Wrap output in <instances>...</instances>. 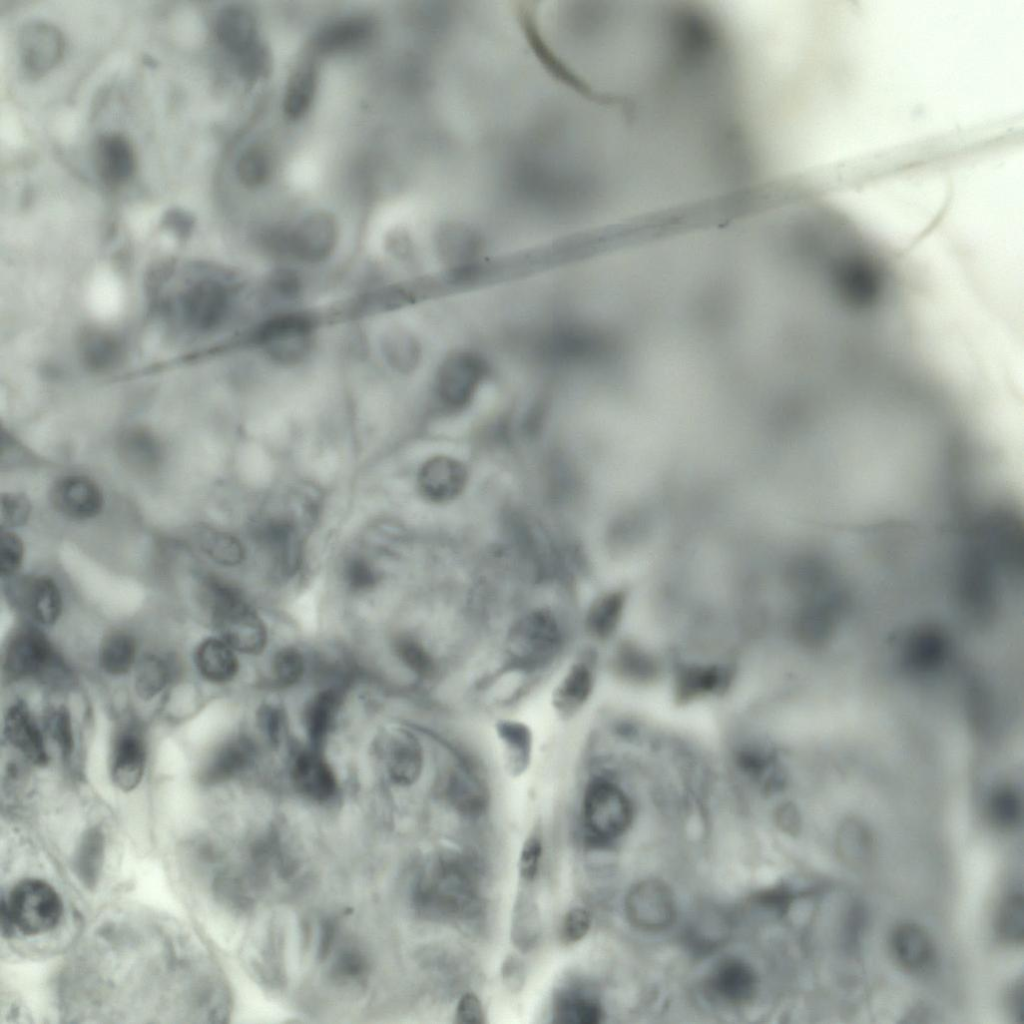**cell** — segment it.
Wrapping results in <instances>:
<instances>
[{
  "instance_id": "obj_37",
  "label": "cell",
  "mask_w": 1024,
  "mask_h": 1024,
  "mask_svg": "<svg viewBox=\"0 0 1024 1024\" xmlns=\"http://www.w3.org/2000/svg\"><path fill=\"white\" fill-rule=\"evenodd\" d=\"M624 597L613 592L596 599L585 617V628L595 641H608L616 632L621 621Z\"/></svg>"
},
{
  "instance_id": "obj_27",
  "label": "cell",
  "mask_w": 1024,
  "mask_h": 1024,
  "mask_svg": "<svg viewBox=\"0 0 1024 1024\" xmlns=\"http://www.w3.org/2000/svg\"><path fill=\"white\" fill-rule=\"evenodd\" d=\"M891 949L897 962L911 972L926 970L935 956L929 935L914 923H903L895 928L891 935Z\"/></svg>"
},
{
  "instance_id": "obj_55",
  "label": "cell",
  "mask_w": 1024,
  "mask_h": 1024,
  "mask_svg": "<svg viewBox=\"0 0 1024 1024\" xmlns=\"http://www.w3.org/2000/svg\"><path fill=\"white\" fill-rule=\"evenodd\" d=\"M542 855V841L537 834H531L525 840L519 857L518 871L520 878L530 883L534 880Z\"/></svg>"
},
{
  "instance_id": "obj_19",
  "label": "cell",
  "mask_w": 1024,
  "mask_h": 1024,
  "mask_svg": "<svg viewBox=\"0 0 1024 1024\" xmlns=\"http://www.w3.org/2000/svg\"><path fill=\"white\" fill-rule=\"evenodd\" d=\"M9 591L15 601L25 607L38 623L52 625L59 619L63 607L62 595L52 578H20L11 583Z\"/></svg>"
},
{
  "instance_id": "obj_36",
  "label": "cell",
  "mask_w": 1024,
  "mask_h": 1024,
  "mask_svg": "<svg viewBox=\"0 0 1024 1024\" xmlns=\"http://www.w3.org/2000/svg\"><path fill=\"white\" fill-rule=\"evenodd\" d=\"M836 846L841 860L855 868L868 864L873 855L871 832L866 825L856 819H847L840 825Z\"/></svg>"
},
{
  "instance_id": "obj_59",
  "label": "cell",
  "mask_w": 1024,
  "mask_h": 1024,
  "mask_svg": "<svg viewBox=\"0 0 1024 1024\" xmlns=\"http://www.w3.org/2000/svg\"><path fill=\"white\" fill-rule=\"evenodd\" d=\"M258 719L262 730L270 742L278 744L283 728V714L281 710L275 706H264L259 711Z\"/></svg>"
},
{
  "instance_id": "obj_16",
  "label": "cell",
  "mask_w": 1024,
  "mask_h": 1024,
  "mask_svg": "<svg viewBox=\"0 0 1024 1024\" xmlns=\"http://www.w3.org/2000/svg\"><path fill=\"white\" fill-rule=\"evenodd\" d=\"M467 480L468 472L464 464L444 455L426 460L417 475L421 495L433 503H446L458 497Z\"/></svg>"
},
{
  "instance_id": "obj_8",
  "label": "cell",
  "mask_w": 1024,
  "mask_h": 1024,
  "mask_svg": "<svg viewBox=\"0 0 1024 1024\" xmlns=\"http://www.w3.org/2000/svg\"><path fill=\"white\" fill-rule=\"evenodd\" d=\"M338 240L339 227L334 216L326 211H314L284 230L282 251L299 262L319 264L332 256Z\"/></svg>"
},
{
  "instance_id": "obj_17",
  "label": "cell",
  "mask_w": 1024,
  "mask_h": 1024,
  "mask_svg": "<svg viewBox=\"0 0 1024 1024\" xmlns=\"http://www.w3.org/2000/svg\"><path fill=\"white\" fill-rule=\"evenodd\" d=\"M483 374L481 361L469 354H456L447 359L437 376L440 400L451 408L465 406L472 398Z\"/></svg>"
},
{
  "instance_id": "obj_38",
  "label": "cell",
  "mask_w": 1024,
  "mask_h": 1024,
  "mask_svg": "<svg viewBox=\"0 0 1024 1024\" xmlns=\"http://www.w3.org/2000/svg\"><path fill=\"white\" fill-rule=\"evenodd\" d=\"M136 655L137 644L134 637L123 631H115L101 642L99 664L107 674L121 676L135 666Z\"/></svg>"
},
{
  "instance_id": "obj_28",
  "label": "cell",
  "mask_w": 1024,
  "mask_h": 1024,
  "mask_svg": "<svg viewBox=\"0 0 1024 1024\" xmlns=\"http://www.w3.org/2000/svg\"><path fill=\"white\" fill-rule=\"evenodd\" d=\"M215 32L220 44L234 56L260 41L254 15L238 5L227 6L219 12Z\"/></svg>"
},
{
  "instance_id": "obj_50",
  "label": "cell",
  "mask_w": 1024,
  "mask_h": 1024,
  "mask_svg": "<svg viewBox=\"0 0 1024 1024\" xmlns=\"http://www.w3.org/2000/svg\"><path fill=\"white\" fill-rule=\"evenodd\" d=\"M45 728L64 757L74 750V735L71 717L64 706L49 708L45 714Z\"/></svg>"
},
{
  "instance_id": "obj_18",
  "label": "cell",
  "mask_w": 1024,
  "mask_h": 1024,
  "mask_svg": "<svg viewBox=\"0 0 1024 1024\" xmlns=\"http://www.w3.org/2000/svg\"><path fill=\"white\" fill-rule=\"evenodd\" d=\"M494 733L505 773L512 778L525 775L534 758L535 736L532 728L522 720L502 717L495 721Z\"/></svg>"
},
{
  "instance_id": "obj_53",
  "label": "cell",
  "mask_w": 1024,
  "mask_h": 1024,
  "mask_svg": "<svg viewBox=\"0 0 1024 1024\" xmlns=\"http://www.w3.org/2000/svg\"><path fill=\"white\" fill-rule=\"evenodd\" d=\"M24 557V546L21 539L9 530L1 532L0 539V572L2 578H10L21 567Z\"/></svg>"
},
{
  "instance_id": "obj_15",
  "label": "cell",
  "mask_w": 1024,
  "mask_h": 1024,
  "mask_svg": "<svg viewBox=\"0 0 1024 1024\" xmlns=\"http://www.w3.org/2000/svg\"><path fill=\"white\" fill-rule=\"evenodd\" d=\"M50 501L56 511L74 520L94 518L104 505L100 487L82 475H68L58 479L50 490Z\"/></svg>"
},
{
  "instance_id": "obj_6",
  "label": "cell",
  "mask_w": 1024,
  "mask_h": 1024,
  "mask_svg": "<svg viewBox=\"0 0 1024 1024\" xmlns=\"http://www.w3.org/2000/svg\"><path fill=\"white\" fill-rule=\"evenodd\" d=\"M316 321L305 312L281 313L261 323L254 342L274 363L293 366L303 362L314 344Z\"/></svg>"
},
{
  "instance_id": "obj_1",
  "label": "cell",
  "mask_w": 1024,
  "mask_h": 1024,
  "mask_svg": "<svg viewBox=\"0 0 1024 1024\" xmlns=\"http://www.w3.org/2000/svg\"><path fill=\"white\" fill-rule=\"evenodd\" d=\"M200 599L220 638L229 646L247 654L263 650L267 641L265 625L235 586L207 577L201 583Z\"/></svg>"
},
{
  "instance_id": "obj_35",
  "label": "cell",
  "mask_w": 1024,
  "mask_h": 1024,
  "mask_svg": "<svg viewBox=\"0 0 1024 1024\" xmlns=\"http://www.w3.org/2000/svg\"><path fill=\"white\" fill-rule=\"evenodd\" d=\"M341 702V693L336 689H325L315 695L307 704L304 724L310 747L321 750Z\"/></svg>"
},
{
  "instance_id": "obj_25",
  "label": "cell",
  "mask_w": 1024,
  "mask_h": 1024,
  "mask_svg": "<svg viewBox=\"0 0 1024 1024\" xmlns=\"http://www.w3.org/2000/svg\"><path fill=\"white\" fill-rule=\"evenodd\" d=\"M375 32L372 18L348 16L324 26L315 36L314 48L324 54L352 50L368 43Z\"/></svg>"
},
{
  "instance_id": "obj_13",
  "label": "cell",
  "mask_w": 1024,
  "mask_h": 1024,
  "mask_svg": "<svg viewBox=\"0 0 1024 1024\" xmlns=\"http://www.w3.org/2000/svg\"><path fill=\"white\" fill-rule=\"evenodd\" d=\"M594 687V665L585 658L574 660L552 689V710L561 720L573 719L589 702Z\"/></svg>"
},
{
  "instance_id": "obj_32",
  "label": "cell",
  "mask_w": 1024,
  "mask_h": 1024,
  "mask_svg": "<svg viewBox=\"0 0 1024 1024\" xmlns=\"http://www.w3.org/2000/svg\"><path fill=\"white\" fill-rule=\"evenodd\" d=\"M194 660L201 676L212 683H226L237 674L234 649L221 638L202 641L195 651Z\"/></svg>"
},
{
  "instance_id": "obj_26",
  "label": "cell",
  "mask_w": 1024,
  "mask_h": 1024,
  "mask_svg": "<svg viewBox=\"0 0 1024 1024\" xmlns=\"http://www.w3.org/2000/svg\"><path fill=\"white\" fill-rule=\"evenodd\" d=\"M253 756L254 747L248 738H232L208 758L199 772V780L204 785L227 781L242 772L250 764Z\"/></svg>"
},
{
  "instance_id": "obj_47",
  "label": "cell",
  "mask_w": 1024,
  "mask_h": 1024,
  "mask_svg": "<svg viewBox=\"0 0 1024 1024\" xmlns=\"http://www.w3.org/2000/svg\"><path fill=\"white\" fill-rule=\"evenodd\" d=\"M999 936L1010 944H1021L1024 938L1023 897L1019 893L1009 895L1002 903L998 918Z\"/></svg>"
},
{
  "instance_id": "obj_33",
  "label": "cell",
  "mask_w": 1024,
  "mask_h": 1024,
  "mask_svg": "<svg viewBox=\"0 0 1024 1024\" xmlns=\"http://www.w3.org/2000/svg\"><path fill=\"white\" fill-rule=\"evenodd\" d=\"M540 911L533 894L521 889L515 899L511 917V940L522 951L532 950L541 936Z\"/></svg>"
},
{
  "instance_id": "obj_31",
  "label": "cell",
  "mask_w": 1024,
  "mask_h": 1024,
  "mask_svg": "<svg viewBox=\"0 0 1024 1024\" xmlns=\"http://www.w3.org/2000/svg\"><path fill=\"white\" fill-rule=\"evenodd\" d=\"M380 352L388 367L401 375L414 372L421 359L418 339L401 326H391L381 334Z\"/></svg>"
},
{
  "instance_id": "obj_52",
  "label": "cell",
  "mask_w": 1024,
  "mask_h": 1024,
  "mask_svg": "<svg viewBox=\"0 0 1024 1024\" xmlns=\"http://www.w3.org/2000/svg\"><path fill=\"white\" fill-rule=\"evenodd\" d=\"M31 503L21 493H6L1 496V527L3 530L23 526L29 519Z\"/></svg>"
},
{
  "instance_id": "obj_48",
  "label": "cell",
  "mask_w": 1024,
  "mask_h": 1024,
  "mask_svg": "<svg viewBox=\"0 0 1024 1024\" xmlns=\"http://www.w3.org/2000/svg\"><path fill=\"white\" fill-rule=\"evenodd\" d=\"M342 580L350 591L364 593L378 585L380 573L370 559L362 555H353L343 564Z\"/></svg>"
},
{
  "instance_id": "obj_46",
  "label": "cell",
  "mask_w": 1024,
  "mask_h": 1024,
  "mask_svg": "<svg viewBox=\"0 0 1024 1024\" xmlns=\"http://www.w3.org/2000/svg\"><path fill=\"white\" fill-rule=\"evenodd\" d=\"M988 810L992 823L999 829H1014L1021 821V799L1011 788L996 791L989 801Z\"/></svg>"
},
{
  "instance_id": "obj_23",
  "label": "cell",
  "mask_w": 1024,
  "mask_h": 1024,
  "mask_svg": "<svg viewBox=\"0 0 1024 1024\" xmlns=\"http://www.w3.org/2000/svg\"><path fill=\"white\" fill-rule=\"evenodd\" d=\"M384 758L390 779L400 786H411L421 777L424 753L419 740L410 732L397 730L385 741Z\"/></svg>"
},
{
  "instance_id": "obj_24",
  "label": "cell",
  "mask_w": 1024,
  "mask_h": 1024,
  "mask_svg": "<svg viewBox=\"0 0 1024 1024\" xmlns=\"http://www.w3.org/2000/svg\"><path fill=\"white\" fill-rule=\"evenodd\" d=\"M4 734L9 743L30 762L38 766L47 764L48 754L43 735L24 702L17 701L7 709Z\"/></svg>"
},
{
  "instance_id": "obj_51",
  "label": "cell",
  "mask_w": 1024,
  "mask_h": 1024,
  "mask_svg": "<svg viewBox=\"0 0 1024 1024\" xmlns=\"http://www.w3.org/2000/svg\"><path fill=\"white\" fill-rule=\"evenodd\" d=\"M272 671L276 682L282 686L297 683L304 671L301 653L291 647L279 650L273 658Z\"/></svg>"
},
{
  "instance_id": "obj_12",
  "label": "cell",
  "mask_w": 1024,
  "mask_h": 1024,
  "mask_svg": "<svg viewBox=\"0 0 1024 1024\" xmlns=\"http://www.w3.org/2000/svg\"><path fill=\"white\" fill-rule=\"evenodd\" d=\"M441 791L444 799L457 813L469 818L481 816L490 801L485 780L468 761L459 760L448 767L444 772Z\"/></svg>"
},
{
  "instance_id": "obj_5",
  "label": "cell",
  "mask_w": 1024,
  "mask_h": 1024,
  "mask_svg": "<svg viewBox=\"0 0 1024 1024\" xmlns=\"http://www.w3.org/2000/svg\"><path fill=\"white\" fill-rule=\"evenodd\" d=\"M581 815L588 837L596 844H605L628 829L633 819V804L611 775L597 774L584 788Z\"/></svg>"
},
{
  "instance_id": "obj_29",
  "label": "cell",
  "mask_w": 1024,
  "mask_h": 1024,
  "mask_svg": "<svg viewBox=\"0 0 1024 1024\" xmlns=\"http://www.w3.org/2000/svg\"><path fill=\"white\" fill-rule=\"evenodd\" d=\"M732 671L719 664H687L675 676V693L681 701H688L724 689L730 682Z\"/></svg>"
},
{
  "instance_id": "obj_7",
  "label": "cell",
  "mask_w": 1024,
  "mask_h": 1024,
  "mask_svg": "<svg viewBox=\"0 0 1024 1024\" xmlns=\"http://www.w3.org/2000/svg\"><path fill=\"white\" fill-rule=\"evenodd\" d=\"M254 541L282 576L299 570L303 555L301 523L292 514L261 516L251 528Z\"/></svg>"
},
{
  "instance_id": "obj_41",
  "label": "cell",
  "mask_w": 1024,
  "mask_h": 1024,
  "mask_svg": "<svg viewBox=\"0 0 1024 1024\" xmlns=\"http://www.w3.org/2000/svg\"><path fill=\"white\" fill-rule=\"evenodd\" d=\"M171 674L166 659L153 654L145 655L135 667L134 687L137 695L144 700L154 698L166 688Z\"/></svg>"
},
{
  "instance_id": "obj_9",
  "label": "cell",
  "mask_w": 1024,
  "mask_h": 1024,
  "mask_svg": "<svg viewBox=\"0 0 1024 1024\" xmlns=\"http://www.w3.org/2000/svg\"><path fill=\"white\" fill-rule=\"evenodd\" d=\"M60 666L46 636L33 626L18 628L8 642L3 668L13 679L45 677Z\"/></svg>"
},
{
  "instance_id": "obj_58",
  "label": "cell",
  "mask_w": 1024,
  "mask_h": 1024,
  "mask_svg": "<svg viewBox=\"0 0 1024 1024\" xmlns=\"http://www.w3.org/2000/svg\"><path fill=\"white\" fill-rule=\"evenodd\" d=\"M501 975L503 983L511 992H519L525 983V966L517 956L509 955L502 963Z\"/></svg>"
},
{
  "instance_id": "obj_40",
  "label": "cell",
  "mask_w": 1024,
  "mask_h": 1024,
  "mask_svg": "<svg viewBox=\"0 0 1024 1024\" xmlns=\"http://www.w3.org/2000/svg\"><path fill=\"white\" fill-rule=\"evenodd\" d=\"M120 454L133 468L150 471L158 466L162 448L157 439L143 429L127 430L120 438Z\"/></svg>"
},
{
  "instance_id": "obj_10",
  "label": "cell",
  "mask_w": 1024,
  "mask_h": 1024,
  "mask_svg": "<svg viewBox=\"0 0 1024 1024\" xmlns=\"http://www.w3.org/2000/svg\"><path fill=\"white\" fill-rule=\"evenodd\" d=\"M628 921L643 931H660L675 918V900L671 890L659 880L648 879L635 884L625 898Z\"/></svg>"
},
{
  "instance_id": "obj_44",
  "label": "cell",
  "mask_w": 1024,
  "mask_h": 1024,
  "mask_svg": "<svg viewBox=\"0 0 1024 1024\" xmlns=\"http://www.w3.org/2000/svg\"><path fill=\"white\" fill-rule=\"evenodd\" d=\"M395 652L399 660L421 679H431L437 671L433 654L418 639L403 635L396 639Z\"/></svg>"
},
{
  "instance_id": "obj_2",
  "label": "cell",
  "mask_w": 1024,
  "mask_h": 1024,
  "mask_svg": "<svg viewBox=\"0 0 1024 1024\" xmlns=\"http://www.w3.org/2000/svg\"><path fill=\"white\" fill-rule=\"evenodd\" d=\"M475 882L458 856L438 855L424 866L415 889L419 909L432 916H456L475 902Z\"/></svg>"
},
{
  "instance_id": "obj_34",
  "label": "cell",
  "mask_w": 1024,
  "mask_h": 1024,
  "mask_svg": "<svg viewBox=\"0 0 1024 1024\" xmlns=\"http://www.w3.org/2000/svg\"><path fill=\"white\" fill-rule=\"evenodd\" d=\"M317 69L306 60L292 72L283 98V111L291 120L302 118L310 109L317 89Z\"/></svg>"
},
{
  "instance_id": "obj_39",
  "label": "cell",
  "mask_w": 1024,
  "mask_h": 1024,
  "mask_svg": "<svg viewBox=\"0 0 1024 1024\" xmlns=\"http://www.w3.org/2000/svg\"><path fill=\"white\" fill-rule=\"evenodd\" d=\"M603 1010L593 996L570 990L562 993L554 1005V1022L563 1024H597L602 1021Z\"/></svg>"
},
{
  "instance_id": "obj_60",
  "label": "cell",
  "mask_w": 1024,
  "mask_h": 1024,
  "mask_svg": "<svg viewBox=\"0 0 1024 1024\" xmlns=\"http://www.w3.org/2000/svg\"><path fill=\"white\" fill-rule=\"evenodd\" d=\"M1007 1007L1012 1016L1019 1022L1024 1019V990L1023 982L1013 985L1007 994Z\"/></svg>"
},
{
  "instance_id": "obj_22",
  "label": "cell",
  "mask_w": 1024,
  "mask_h": 1024,
  "mask_svg": "<svg viewBox=\"0 0 1024 1024\" xmlns=\"http://www.w3.org/2000/svg\"><path fill=\"white\" fill-rule=\"evenodd\" d=\"M291 772L295 788L310 800L325 802L336 793L334 773L321 750L310 747L299 752L294 758Z\"/></svg>"
},
{
  "instance_id": "obj_56",
  "label": "cell",
  "mask_w": 1024,
  "mask_h": 1024,
  "mask_svg": "<svg viewBox=\"0 0 1024 1024\" xmlns=\"http://www.w3.org/2000/svg\"><path fill=\"white\" fill-rule=\"evenodd\" d=\"M591 926V916L584 908L569 910L561 925V937L566 943H576L583 939Z\"/></svg>"
},
{
  "instance_id": "obj_14",
  "label": "cell",
  "mask_w": 1024,
  "mask_h": 1024,
  "mask_svg": "<svg viewBox=\"0 0 1024 1024\" xmlns=\"http://www.w3.org/2000/svg\"><path fill=\"white\" fill-rule=\"evenodd\" d=\"M110 758L114 785L125 792L135 789L144 776L147 758L145 741L137 727L120 729L114 737Z\"/></svg>"
},
{
  "instance_id": "obj_4",
  "label": "cell",
  "mask_w": 1024,
  "mask_h": 1024,
  "mask_svg": "<svg viewBox=\"0 0 1024 1024\" xmlns=\"http://www.w3.org/2000/svg\"><path fill=\"white\" fill-rule=\"evenodd\" d=\"M63 914L57 891L40 879L18 882L1 900V932L4 937L16 930L38 935L54 929Z\"/></svg>"
},
{
  "instance_id": "obj_54",
  "label": "cell",
  "mask_w": 1024,
  "mask_h": 1024,
  "mask_svg": "<svg viewBox=\"0 0 1024 1024\" xmlns=\"http://www.w3.org/2000/svg\"><path fill=\"white\" fill-rule=\"evenodd\" d=\"M242 74L248 79H258L267 75L271 66V56L267 47L258 41L246 51L236 56Z\"/></svg>"
},
{
  "instance_id": "obj_43",
  "label": "cell",
  "mask_w": 1024,
  "mask_h": 1024,
  "mask_svg": "<svg viewBox=\"0 0 1024 1024\" xmlns=\"http://www.w3.org/2000/svg\"><path fill=\"white\" fill-rule=\"evenodd\" d=\"M202 550L215 562L223 566H237L245 559V548L234 535L205 529L200 534Z\"/></svg>"
},
{
  "instance_id": "obj_3",
  "label": "cell",
  "mask_w": 1024,
  "mask_h": 1024,
  "mask_svg": "<svg viewBox=\"0 0 1024 1024\" xmlns=\"http://www.w3.org/2000/svg\"><path fill=\"white\" fill-rule=\"evenodd\" d=\"M564 643V632L557 617L547 609L531 610L518 618L507 633L508 664L522 673L538 672L558 658Z\"/></svg>"
},
{
  "instance_id": "obj_20",
  "label": "cell",
  "mask_w": 1024,
  "mask_h": 1024,
  "mask_svg": "<svg viewBox=\"0 0 1024 1024\" xmlns=\"http://www.w3.org/2000/svg\"><path fill=\"white\" fill-rule=\"evenodd\" d=\"M94 160L97 174L108 186L125 184L136 169L133 145L120 133H106L97 139Z\"/></svg>"
},
{
  "instance_id": "obj_42",
  "label": "cell",
  "mask_w": 1024,
  "mask_h": 1024,
  "mask_svg": "<svg viewBox=\"0 0 1024 1024\" xmlns=\"http://www.w3.org/2000/svg\"><path fill=\"white\" fill-rule=\"evenodd\" d=\"M104 858V838L100 831L89 830L75 855L76 873L87 887H93L100 875Z\"/></svg>"
},
{
  "instance_id": "obj_30",
  "label": "cell",
  "mask_w": 1024,
  "mask_h": 1024,
  "mask_svg": "<svg viewBox=\"0 0 1024 1024\" xmlns=\"http://www.w3.org/2000/svg\"><path fill=\"white\" fill-rule=\"evenodd\" d=\"M611 668L620 678L633 683L653 681L660 673L659 660L635 642H620L611 657Z\"/></svg>"
},
{
  "instance_id": "obj_21",
  "label": "cell",
  "mask_w": 1024,
  "mask_h": 1024,
  "mask_svg": "<svg viewBox=\"0 0 1024 1024\" xmlns=\"http://www.w3.org/2000/svg\"><path fill=\"white\" fill-rule=\"evenodd\" d=\"M757 978L744 961L729 958L719 962L708 978V991L714 998L732 1006L748 1003L755 993Z\"/></svg>"
},
{
  "instance_id": "obj_11",
  "label": "cell",
  "mask_w": 1024,
  "mask_h": 1024,
  "mask_svg": "<svg viewBox=\"0 0 1024 1024\" xmlns=\"http://www.w3.org/2000/svg\"><path fill=\"white\" fill-rule=\"evenodd\" d=\"M65 40L55 25L41 20L26 23L18 35V52L25 72L38 77L52 70L62 59Z\"/></svg>"
},
{
  "instance_id": "obj_45",
  "label": "cell",
  "mask_w": 1024,
  "mask_h": 1024,
  "mask_svg": "<svg viewBox=\"0 0 1024 1024\" xmlns=\"http://www.w3.org/2000/svg\"><path fill=\"white\" fill-rule=\"evenodd\" d=\"M271 169V158L268 152L260 146L247 148L236 164V173L240 182L250 188L264 184L271 174Z\"/></svg>"
},
{
  "instance_id": "obj_57",
  "label": "cell",
  "mask_w": 1024,
  "mask_h": 1024,
  "mask_svg": "<svg viewBox=\"0 0 1024 1024\" xmlns=\"http://www.w3.org/2000/svg\"><path fill=\"white\" fill-rule=\"evenodd\" d=\"M455 1022L460 1024L485 1023V1013L479 998L473 993H466L460 998L455 1012Z\"/></svg>"
},
{
  "instance_id": "obj_49",
  "label": "cell",
  "mask_w": 1024,
  "mask_h": 1024,
  "mask_svg": "<svg viewBox=\"0 0 1024 1024\" xmlns=\"http://www.w3.org/2000/svg\"><path fill=\"white\" fill-rule=\"evenodd\" d=\"M944 643L940 636L931 631H922L910 639L907 651L908 662L917 669H928L942 658Z\"/></svg>"
}]
</instances>
